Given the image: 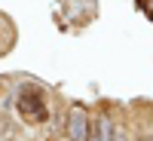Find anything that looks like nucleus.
<instances>
[{
	"label": "nucleus",
	"instance_id": "nucleus-1",
	"mask_svg": "<svg viewBox=\"0 0 153 141\" xmlns=\"http://www.w3.org/2000/svg\"><path fill=\"white\" fill-rule=\"evenodd\" d=\"M16 107H19V113H22V120L31 123V126L46 123V117H49V107H46V95H43V89H40V86H31V83H25V86L19 89Z\"/></svg>",
	"mask_w": 153,
	"mask_h": 141
},
{
	"label": "nucleus",
	"instance_id": "nucleus-2",
	"mask_svg": "<svg viewBox=\"0 0 153 141\" xmlns=\"http://www.w3.org/2000/svg\"><path fill=\"white\" fill-rule=\"evenodd\" d=\"M65 135L68 141H92V117L83 104H71L65 117Z\"/></svg>",
	"mask_w": 153,
	"mask_h": 141
},
{
	"label": "nucleus",
	"instance_id": "nucleus-3",
	"mask_svg": "<svg viewBox=\"0 0 153 141\" xmlns=\"http://www.w3.org/2000/svg\"><path fill=\"white\" fill-rule=\"evenodd\" d=\"M92 126H95V141H110L113 138V123H110L107 113H98L92 120Z\"/></svg>",
	"mask_w": 153,
	"mask_h": 141
},
{
	"label": "nucleus",
	"instance_id": "nucleus-4",
	"mask_svg": "<svg viewBox=\"0 0 153 141\" xmlns=\"http://www.w3.org/2000/svg\"><path fill=\"white\" fill-rule=\"evenodd\" d=\"M138 6H141V9H144V16L153 22V0H138Z\"/></svg>",
	"mask_w": 153,
	"mask_h": 141
},
{
	"label": "nucleus",
	"instance_id": "nucleus-5",
	"mask_svg": "<svg viewBox=\"0 0 153 141\" xmlns=\"http://www.w3.org/2000/svg\"><path fill=\"white\" fill-rule=\"evenodd\" d=\"M110 141H129V138H126L123 132H113V138H110Z\"/></svg>",
	"mask_w": 153,
	"mask_h": 141
},
{
	"label": "nucleus",
	"instance_id": "nucleus-6",
	"mask_svg": "<svg viewBox=\"0 0 153 141\" xmlns=\"http://www.w3.org/2000/svg\"><path fill=\"white\" fill-rule=\"evenodd\" d=\"M6 123H9L6 117H0V132H6Z\"/></svg>",
	"mask_w": 153,
	"mask_h": 141
}]
</instances>
